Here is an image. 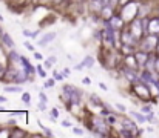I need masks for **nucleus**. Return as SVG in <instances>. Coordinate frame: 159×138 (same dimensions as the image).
<instances>
[{
    "mask_svg": "<svg viewBox=\"0 0 159 138\" xmlns=\"http://www.w3.org/2000/svg\"><path fill=\"white\" fill-rule=\"evenodd\" d=\"M22 34H23L25 37H33V32H31V31H28V29H25Z\"/></svg>",
    "mask_w": 159,
    "mask_h": 138,
    "instance_id": "a878e982",
    "label": "nucleus"
},
{
    "mask_svg": "<svg viewBox=\"0 0 159 138\" xmlns=\"http://www.w3.org/2000/svg\"><path fill=\"white\" fill-rule=\"evenodd\" d=\"M122 72H124V75H125L130 82H133V83H134V82L138 80V77H136V74L131 71V68H125V69H122Z\"/></svg>",
    "mask_w": 159,
    "mask_h": 138,
    "instance_id": "39448f33",
    "label": "nucleus"
},
{
    "mask_svg": "<svg viewBox=\"0 0 159 138\" xmlns=\"http://www.w3.org/2000/svg\"><path fill=\"white\" fill-rule=\"evenodd\" d=\"M54 83H56L54 80H48V82L45 83V86H47V88H53V86H54Z\"/></svg>",
    "mask_w": 159,
    "mask_h": 138,
    "instance_id": "393cba45",
    "label": "nucleus"
},
{
    "mask_svg": "<svg viewBox=\"0 0 159 138\" xmlns=\"http://www.w3.org/2000/svg\"><path fill=\"white\" fill-rule=\"evenodd\" d=\"M85 68V65L84 63H79V65H76V71H82Z\"/></svg>",
    "mask_w": 159,
    "mask_h": 138,
    "instance_id": "bb28decb",
    "label": "nucleus"
},
{
    "mask_svg": "<svg viewBox=\"0 0 159 138\" xmlns=\"http://www.w3.org/2000/svg\"><path fill=\"white\" fill-rule=\"evenodd\" d=\"M99 88H101V89H104V91H107V86L104 85V83H99Z\"/></svg>",
    "mask_w": 159,
    "mask_h": 138,
    "instance_id": "c9c22d12",
    "label": "nucleus"
},
{
    "mask_svg": "<svg viewBox=\"0 0 159 138\" xmlns=\"http://www.w3.org/2000/svg\"><path fill=\"white\" fill-rule=\"evenodd\" d=\"M125 3H128V0H120V5H125Z\"/></svg>",
    "mask_w": 159,
    "mask_h": 138,
    "instance_id": "a19ab883",
    "label": "nucleus"
},
{
    "mask_svg": "<svg viewBox=\"0 0 159 138\" xmlns=\"http://www.w3.org/2000/svg\"><path fill=\"white\" fill-rule=\"evenodd\" d=\"M91 100H93V101H94V103H98V104H99V106H102V103H101V101H99V98H98V97H96V95H93V97H91Z\"/></svg>",
    "mask_w": 159,
    "mask_h": 138,
    "instance_id": "cd10ccee",
    "label": "nucleus"
},
{
    "mask_svg": "<svg viewBox=\"0 0 159 138\" xmlns=\"http://www.w3.org/2000/svg\"><path fill=\"white\" fill-rule=\"evenodd\" d=\"M116 107H117V109H119V111H122V112H124V111H125V107H124V106H122V104H116Z\"/></svg>",
    "mask_w": 159,
    "mask_h": 138,
    "instance_id": "72a5a7b5",
    "label": "nucleus"
},
{
    "mask_svg": "<svg viewBox=\"0 0 159 138\" xmlns=\"http://www.w3.org/2000/svg\"><path fill=\"white\" fill-rule=\"evenodd\" d=\"M158 49H159V45H158Z\"/></svg>",
    "mask_w": 159,
    "mask_h": 138,
    "instance_id": "37998d69",
    "label": "nucleus"
},
{
    "mask_svg": "<svg viewBox=\"0 0 159 138\" xmlns=\"http://www.w3.org/2000/svg\"><path fill=\"white\" fill-rule=\"evenodd\" d=\"M63 92L66 94V98L71 101V103H79V100H80V95H82V92L79 91L77 88H74V86H70V85H66V86H63Z\"/></svg>",
    "mask_w": 159,
    "mask_h": 138,
    "instance_id": "f257e3e1",
    "label": "nucleus"
},
{
    "mask_svg": "<svg viewBox=\"0 0 159 138\" xmlns=\"http://www.w3.org/2000/svg\"><path fill=\"white\" fill-rule=\"evenodd\" d=\"M39 98H40V100H43V101H47V100H48V98H47V95H45L43 92H40V94H39Z\"/></svg>",
    "mask_w": 159,
    "mask_h": 138,
    "instance_id": "7c9ffc66",
    "label": "nucleus"
},
{
    "mask_svg": "<svg viewBox=\"0 0 159 138\" xmlns=\"http://www.w3.org/2000/svg\"><path fill=\"white\" fill-rule=\"evenodd\" d=\"M62 126L63 128H68V126H71V123L70 121H62Z\"/></svg>",
    "mask_w": 159,
    "mask_h": 138,
    "instance_id": "473e14b6",
    "label": "nucleus"
},
{
    "mask_svg": "<svg viewBox=\"0 0 159 138\" xmlns=\"http://www.w3.org/2000/svg\"><path fill=\"white\" fill-rule=\"evenodd\" d=\"M120 135H122V137H131V135H133V132H128V129H127V131H122V132H120Z\"/></svg>",
    "mask_w": 159,
    "mask_h": 138,
    "instance_id": "5701e85b",
    "label": "nucleus"
},
{
    "mask_svg": "<svg viewBox=\"0 0 159 138\" xmlns=\"http://www.w3.org/2000/svg\"><path fill=\"white\" fill-rule=\"evenodd\" d=\"M122 26V20L119 17H111V28L113 29H119Z\"/></svg>",
    "mask_w": 159,
    "mask_h": 138,
    "instance_id": "0eeeda50",
    "label": "nucleus"
},
{
    "mask_svg": "<svg viewBox=\"0 0 159 138\" xmlns=\"http://www.w3.org/2000/svg\"><path fill=\"white\" fill-rule=\"evenodd\" d=\"M82 82H84V85H91V80H90V77H85Z\"/></svg>",
    "mask_w": 159,
    "mask_h": 138,
    "instance_id": "c756f323",
    "label": "nucleus"
},
{
    "mask_svg": "<svg viewBox=\"0 0 159 138\" xmlns=\"http://www.w3.org/2000/svg\"><path fill=\"white\" fill-rule=\"evenodd\" d=\"M93 129L99 134V135H105V123H104V120H101V118H93Z\"/></svg>",
    "mask_w": 159,
    "mask_h": 138,
    "instance_id": "f03ea898",
    "label": "nucleus"
},
{
    "mask_svg": "<svg viewBox=\"0 0 159 138\" xmlns=\"http://www.w3.org/2000/svg\"><path fill=\"white\" fill-rule=\"evenodd\" d=\"M25 83L26 82V75L23 74V72H19V74H16V77H14V83Z\"/></svg>",
    "mask_w": 159,
    "mask_h": 138,
    "instance_id": "9b49d317",
    "label": "nucleus"
},
{
    "mask_svg": "<svg viewBox=\"0 0 159 138\" xmlns=\"http://www.w3.org/2000/svg\"><path fill=\"white\" fill-rule=\"evenodd\" d=\"M73 134H74V135H84V131H82L80 128H74V129H73Z\"/></svg>",
    "mask_w": 159,
    "mask_h": 138,
    "instance_id": "4be33fe9",
    "label": "nucleus"
},
{
    "mask_svg": "<svg viewBox=\"0 0 159 138\" xmlns=\"http://www.w3.org/2000/svg\"><path fill=\"white\" fill-rule=\"evenodd\" d=\"M2 39H3V43H5V45L8 46V48H11V46L14 45L12 39H11V37H9L8 34H3V36H2Z\"/></svg>",
    "mask_w": 159,
    "mask_h": 138,
    "instance_id": "f8f14e48",
    "label": "nucleus"
},
{
    "mask_svg": "<svg viewBox=\"0 0 159 138\" xmlns=\"http://www.w3.org/2000/svg\"><path fill=\"white\" fill-rule=\"evenodd\" d=\"M152 120H153V114H150V115L147 117V121H152Z\"/></svg>",
    "mask_w": 159,
    "mask_h": 138,
    "instance_id": "4c0bfd02",
    "label": "nucleus"
},
{
    "mask_svg": "<svg viewBox=\"0 0 159 138\" xmlns=\"http://www.w3.org/2000/svg\"><path fill=\"white\" fill-rule=\"evenodd\" d=\"M82 63H84V65H85V68H91V66H93V65H94V58H93V57H90V55H88V57H85V60H84V61H82Z\"/></svg>",
    "mask_w": 159,
    "mask_h": 138,
    "instance_id": "ddd939ff",
    "label": "nucleus"
},
{
    "mask_svg": "<svg viewBox=\"0 0 159 138\" xmlns=\"http://www.w3.org/2000/svg\"><path fill=\"white\" fill-rule=\"evenodd\" d=\"M0 103H6V98H5V97H2V95H0Z\"/></svg>",
    "mask_w": 159,
    "mask_h": 138,
    "instance_id": "58836bf2",
    "label": "nucleus"
},
{
    "mask_svg": "<svg viewBox=\"0 0 159 138\" xmlns=\"http://www.w3.org/2000/svg\"><path fill=\"white\" fill-rule=\"evenodd\" d=\"M124 128H125V129H128V131H130V132H133V134H136V131H138V129H136V126H134L130 120H124Z\"/></svg>",
    "mask_w": 159,
    "mask_h": 138,
    "instance_id": "6e6552de",
    "label": "nucleus"
},
{
    "mask_svg": "<svg viewBox=\"0 0 159 138\" xmlns=\"http://www.w3.org/2000/svg\"><path fill=\"white\" fill-rule=\"evenodd\" d=\"M142 80H144V82H147V83H153V85H155V82H156V80L152 77V74H150L148 71H145V72L142 74Z\"/></svg>",
    "mask_w": 159,
    "mask_h": 138,
    "instance_id": "1a4fd4ad",
    "label": "nucleus"
},
{
    "mask_svg": "<svg viewBox=\"0 0 159 138\" xmlns=\"http://www.w3.org/2000/svg\"><path fill=\"white\" fill-rule=\"evenodd\" d=\"M5 91L6 92H20L22 91V88H20V86H6Z\"/></svg>",
    "mask_w": 159,
    "mask_h": 138,
    "instance_id": "2eb2a0df",
    "label": "nucleus"
},
{
    "mask_svg": "<svg viewBox=\"0 0 159 138\" xmlns=\"http://www.w3.org/2000/svg\"><path fill=\"white\" fill-rule=\"evenodd\" d=\"M25 48H26V49H28V51H34V46L31 45V43H30V42H25Z\"/></svg>",
    "mask_w": 159,
    "mask_h": 138,
    "instance_id": "b1692460",
    "label": "nucleus"
},
{
    "mask_svg": "<svg viewBox=\"0 0 159 138\" xmlns=\"http://www.w3.org/2000/svg\"><path fill=\"white\" fill-rule=\"evenodd\" d=\"M39 126H40V128H42V129H43V131H45V134H47V135H48V137H53V134H51V132H50V129H48V128H45V126H43V124H42V123H40V121H39Z\"/></svg>",
    "mask_w": 159,
    "mask_h": 138,
    "instance_id": "aec40b11",
    "label": "nucleus"
},
{
    "mask_svg": "<svg viewBox=\"0 0 159 138\" xmlns=\"http://www.w3.org/2000/svg\"><path fill=\"white\" fill-rule=\"evenodd\" d=\"M54 39H56V32H48L39 40V46H47L50 42H53Z\"/></svg>",
    "mask_w": 159,
    "mask_h": 138,
    "instance_id": "7ed1b4c3",
    "label": "nucleus"
},
{
    "mask_svg": "<svg viewBox=\"0 0 159 138\" xmlns=\"http://www.w3.org/2000/svg\"><path fill=\"white\" fill-rule=\"evenodd\" d=\"M155 68L159 71V58H156V66H155Z\"/></svg>",
    "mask_w": 159,
    "mask_h": 138,
    "instance_id": "ea45409f",
    "label": "nucleus"
},
{
    "mask_svg": "<svg viewBox=\"0 0 159 138\" xmlns=\"http://www.w3.org/2000/svg\"><path fill=\"white\" fill-rule=\"evenodd\" d=\"M57 117H59V111H57V109H53V111H51V120L56 121V118H57Z\"/></svg>",
    "mask_w": 159,
    "mask_h": 138,
    "instance_id": "412c9836",
    "label": "nucleus"
},
{
    "mask_svg": "<svg viewBox=\"0 0 159 138\" xmlns=\"http://www.w3.org/2000/svg\"><path fill=\"white\" fill-rule=\"evenodd\" d=\"M22 100H23V103H28V104H30V101H31V95H30L28 92H25V94L22 95Z\"/></svg>",
    "mask_w": 159,
    "mask_h": 138,
    "instance_id": "f3484780",
    "label": "nucleus"
},
{
    "mask_svg": "<svg viewBox=\"0 0 159 138\" xmlns=\"http://www.w3.org/2000/svg\"><path fill=\"white\" fill-rule=\"evenodd\" d=\"M136 60H138V63L144 65V63L147 61V55H145L144 52H141V54H136Z\"/></svg>",
    "mask_w": 159,
    "mask_h": 138,
    "instance_id": "4468645a",
    "label": "nucleus"
},
{
    "mask_svg": "<svg viewBox=\"0 0 159 138\" xmlns=\"http://www.w3.org/2000/svg\"><path fill=\"white\" fill-rule=\"evenodd\" d=\"M48 60H50V61H51V63H56V61H57V58H56V57H50V58H48Z\"/></svg>",
    "mask_w": 159,
    "mask_h": 138,
    "instance_id": "e433bc0d",
    "label": "nucleus"
},
{
    "mask_svg": "<svg viewBox=\"0 0 159 138\" xmlns=\"http://www.w3.org/2000/svg\"><path fill=\"white\" fill-rule=\"evenodd\" d=\"M34 58H37V60H42V58H43V55H42V54H39V52H34Z\"/></svg>",
    "mask_w": 159,
    "mask_h": 138,
    "instance_id": "c85d7f7f",
    "label": "nucleus"
},
{
    "mask_svg": "<svg viewBox=\"0 0 159 138\" xmlns=\"http://www.w3.org/2000/svg\"><path fill=\"white\" fill-rule=\"evenodd\" d=\"M20 61H22V65L25 66V72H26V74H33V72H34V69H36V68H33V65H31L25 57H22V58H20Z\"/></svg>",
    "mask_w": 159,
    "mask_h": 138,
    "instance_id": "423d86ee",
    "label": "nucleus"
},
{
    "mask_svg": "<svg viewBox=\"0 0 159 138\" xmlns=\"http://www.w3.org/2000/svg\"><path fill=\"white\" fill-rule=\"evenodd\" d=\"M148 31H150V34H153V36L158 34L159 32V19L150 20V28H148Z\"/></svg>",
    "mask_w": 159,
    "mask_h": 138,
    "instance_id": "20e7f679",
    "label": "nucleus"
},
{
    "mask_svg": "<svg viewBox=\"0 0 159 138\" xmlns=\"http://www.w3.org/2000/svg\"><path fill=\"white\" fill-rule=\"evenodd\" d=\"M63 75H70V69H68V68L63 69Z\"/></svg>",
    "mask_w": 159,
    "mask_h": 138,
    "instance_id": "f704fd0d",
    "label": "nucleus"
},
{
    "mask_svg": "<svg viewBox=\"0 0 159 138\" xmlns=\"http://www.w3.org/2000/svg\"><path fill=\"white\" fill-rule=\"evenodd\" d=\"M9 57H11V60H20V58H22V57H20V55H19L17 52H14V51H12V52L9 54Z\"/></svg>",
    "mask_w": 159,
    "mask_h": 138,
    "instance_id": "6ab92c4d",
    "label": "nucleus"
},
{
    "mask_svg": "<svg viewBox=\"0 0 159 138\" xmlns=\"http://www.w3.org/2000/svg\"><path fill=\"white\" fill-rule=\"evenodd\" d=\"M36 69H37V74H39V75H40V77H42V78H45V77H47V72H45V71H43V68H42V66H40V65H39V66H37V68H36Z\"/></svg>",
    "mask_w": 159,
    "mask_h": 138,
    "instance_id": "dca6fc26",
    "label": "nucleus"
},
{
    "mask_svg": "<svg viewBox=\"0 0 159 138\" xmlns=\"http://www.w3.org/2000/svg\"><path fill=\"white\" fill-rule=\"evenodd\" d=\"M108 123H116V117H108Z\"/></svg>",
    "mask_w": 159,
    "mask_h": 138,
    "instance_id": "2f4dec72",
    "label": "nucleus"
},
{
    "mask_svg": "<svg viewBox=\"0 0 159 138\" xmlns=\"http://www.w3.org/2000/svg\"><path fill=\"white\" fill-rule=\"evenodd\" d=\"M37 107H39V111H42V112H43V111H47V101H43V100H42V101L39 103V106H37Z\"/></svg>",
    "mask_w": 159,
    "mask_h": 138,
    "instance_id": "a211bd4d",
    "label": "nucleus"
},
{
    "mask_svg": "<svg viewBox=\"0 0 159 138\" xmlns=\"http://www.w3.org/2000/svg\"><path fill=\"white\" fill-rule=\"evenodd\" d=\"M130 115H133L139 123H145V121H147V117H144L142 114H138V112H134V111H131V112H130Z\"/></svg>",
    "mask_w": 159,
    "mask_h": 138,
    "instance_id": "9d476101",
    "label": "nucleus"
},
{
    "mask_svg": "<svg viewBox=\"0 0 159 138\" xmlns=\"http://www.w3.org/2000/svg\"><path fill=\"white\" fill-rule=\"evenodd\" d=\"M56 2H60V0H56Z\"/></svg>",
    "mask_w": 159,
    "mask_h": 138,
    "instance_id": "79ce46f5",
    "label": "nucleus"
}]
</instances>
